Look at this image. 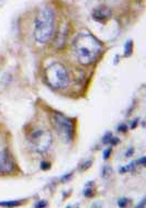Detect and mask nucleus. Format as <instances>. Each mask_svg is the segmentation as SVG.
<instances>
[{
    "instance_id": "1",
    "label": "nucleus",
    "mask_w": 146,
    "mask_h": 208,
    "mask_svg": "<svg viewBox=\"0 0 146 208\" xmlns=\"http://www.w3.org/2000/svg\"><path fill=\"white\" fill-rule=\"evenodd\" d=\"M103 50V44L91 33L82 32L73 42V53L78 63L84 66L92 65Z\"/></svg>"
},
{
    "instance_id": "2",
    "label": "nucleus",
    "mask_w": 146,
    "mask_h": 208,
    "mask_svg": "<svg viewBox=\"0 0 146 208\" xmlns=\"http://www.w3.org/2000/svg\"><path fill=\"white\" fill-rule=\"evenodd\" d=\"M55 13L50 6H44L37 11L34 22V40L39 44H45L54 35Z\"/></svg>"
},
{
    "instance_id": "3",
    "label": "nucleus",
    "mask_w": 146,
    "mask_h": 208,
    "mask_svg": "<svg viewBox=\"0 0 146 208\" xmlns=\"http://www.w3.org/2000/svg\"><path fill=\"white\" fill-rule=\"evenodd\" d=\"M44 77L47 84L55 90L65 89L69 84V72L62 63L55 61L46 67Z\"/></svg>"
},
{
    "instance_id": "4",
    "label": "nucleus",
    "mask_w": 146,
    "mask_h": 208,
    "mask_svg": "<svg viewBox=\"0 0 146 208\" xmlns=\"http://www.w3.org/2000/svg\"><path fill=\"white\" fill-rule=\"evenodd\" d=\"M52 124L58 137L64 143H70L75 135V128L72 121L61 113H55L52 116Z\"/></svg>"
},
{
    "instance_id": "5",
    "label": "nucleus",
    "mask_w": 146,
    "mask_h": 208,
    "mask_svg": "<svg viewBox=\"0 0 146 208\" xmlns=\"http://www.w3.org/2000/svg\"><path fill=\"white\" fill-rule=\"evenodd\" d=\"M29 141L33 150L39 152V153H44L51 148L52 143H53V137H52V134L47 130L36 129L30 134Z\"/></svg>"
},
{
    "instance_id": "6",
    "label": "nucleus",
    "mask_w": 146,
    "mask_h": 208,
    "mask_svg": "<svg viewBox=\"0 0 146 208\" xmlns=\"http://www.w3.org/2000/svg\"><path fill=\"white\" fill-rule=\"evenodd\" d=\"M15 170V162L7 149L0 150V174H8Z\"/></svg>"
},
{
    "instance_id": "7",
    "label": "nucleus",
    "mask_w": 146,
    "mask_h": 208,
    "mask_svg": "<svg viewBox=\"0 0 146 208\" xmlns=\"http://www.w3.org/2000/svg\"><path fill=\"white\" fill-rule=\"evenodd\" d=\"M91 17L93 20L98 22H106L112 17V11L109 7L106 6H99L96 7L91 12Z\"/></svg>"
},
{
    "instance_id": "8",
    "label": "nucleus",
    "mask_w": 146,
    "mask_h": 208,
    "mask_svg": "<svg viewBox=\"0 0 146 208\" xmlns=\"http://www.w3.org/2000/svg\"><path fill=\"white\" fill-rule=\"evenodd\" d=\"M135 165H137V163H136V161H133V162H131L130 164H126V165L121 167V168L119 169V172H120V173L130 172V171H132V170H134V169H135Z\"/></svg>"
},
{
    "instance_id": "9",
    "label": "nucleus",
    "mask_w": 146,
    "mask_h": 208,
    "mask_svg": "<svg viewBox=\"0 0 146 208\" xmlns=\"http://www.w3.org/2000/svg\"><path fill=\"white\" fill-rule=\"evenodd\" d=\"M132 52H133V41L128 40L126 41V43L124 45V56L128 57V56H131Z\"/></svg>"
},
{
    "instance_id": "10",
    "label": "nucleus",
    "mask_w": 146,
    "mask_h": 208,
    "mask_svg": "<svg viewBox=\"0 0 146 208\" xmlns=\"http://www.w3.org/2000/svg\"><path fill=\"white\" fill-rule=\"evenodd\" d=\"M20 204V201H0V206L4 207H13V206H18Z\"/></svg>"
},
{
    "instance_id": "11",
    "label": "nucleus",
    "mask_w": 146,
    "mask_h": 208,
    "mask_svg": "<svg viewBox=\"0 0 146 208\" xmlns=\"http://www.w3.org/2000/svg\"><path fill=\"white\" fill-rule=\"evenodd\" d=\"M84 195L86 197H92V196L95 195V191H93L92 187L89 186V184L86 185V188L84 190Z\"/></svg>"
},
{
    "instance_id": "12",
    "label": "nucleus",
    "mask_w": 146,
    "mask_h": 208,
    "mask_svg": "<svg viewBox=\"0 0 146 208\" xmlns=\"http://www.w3.org/2000/svg\"><path fill=\"white\" fill-rule=\"evenodd\" d=\"M111 138H112V133H111V132H108V133L104 134V136L102 137V140H101V141H102V144L107 145L110 143Z\"/></svg>"
},
{
    "instance_id": "13",
    "label": "nucleus",
    "mask_w": 146,
    "mask_h": 208,
    "mask_svg": "<svg viewBox=\"0 0 146 208\" xmlns=\"http://www.w3.org/2000/svg\"><path fill=\"white\" fill-rule=\"evenodd\" d=\"M128 201H128V198L122 197L118 201V206H119V207H125V206H128Z\"/></svg>"
},
{
    "instance_id": "14",
    "label": "nucleus",
    "mask_w": 146,
    "mask_h": 208,
    "mask_svg": "<svg viewBox=\"0 0 146 208\" xmlns=\"http://www.w3.org/2000/svg\"><path fill=\"white\" fill-rule=\"evenodd\" d=\"M111 172H112V170L108 167V165H104L102 168V176L103 177H108V176L111 174Z\"/></svg>"
},
{
    "instance_id": "15",
    "label": "nucleus",
    "mask_w": 146,
    "mask_h": 208,
    "mask_svg": "<svg viewBox=\"0 0 146 208\" xmlns=\"http://www.w3.org/2000/svg\"><path fill=\"white\" fill-rule=\"evenodd\" d=\"M92 164V160H88V161H85L82 164L80 165V170L81 171H84V170H87V169H89L90 167H91Z\"/></svg>"
},
{
    "instance_id": "16",
    "label": "nucleus",
    "mask_w": 146,
    "mask_h": 208,
    "mask_svg": "<svg viewBox=\"0 0 146 208\" xmlns=\"http://www.w3.org/2000/svg\"><path fill=\"white\" fill-rule=\"evenodd\" d=\"M40 167L42 170L46 171V170H50V169H51V163H50V162H46V161H42L41 162Z\"/></svg>"
},
{
    "instance_id": "17",
    "label": "nucleus",
    "mask_w": 146,
    "mask_h": 208,
    "mask_svg": "<svg viewBox=\"0 0 146 208\" xmlns=\"http://www.w3.org/2000/svg\"><path fill=\"white\" fill-rule=\"evenodd\" d=\"M112 153V149L111 148H107L106 150L103 151V159L104 160H107V159H109V157H110V154Z\"/></svg>"
},
{
    "instance_id": "18",
    "label": "nucleus",
    "mask_w": 146,
    "mask_h": 208,
    "mask_svg": "<svg viewBox=\"0 0 146 208\" xmlns=\"http://www.w3.org/2000/svg\"><path fill=\"white\" fill-rule=\"evenodd\" d=\"M72 175H73V172H69L68 174H64V175L61 177V182H63V183H65L66 181H68V180L72 179Z\"/></svg>"
},
{
    "instance_id": "19",
    "label": "nucleus",
    "mask_w": 146,
    "mask_h": 208,
    "mask_svg": "<svg viewBox=\"0 0 146 208\" xmlns=\"http://www.w3.org/2000/svg\"><path fill=\"white\" fill-rule=\"evenodd\" d=\"M36 208H43V207H46L47 206V201H37V203H35V205H34Z\"/></svg>"
},
{
    "instance_id": "20",
    "label": "nucleus",
    "mask_w": 146,
    "mask_h": 208,
    "mask_svg": "<svg viewBox=\"0 0 146 208\" xmlns=\"http://www.w3.org/2000/svg\"><path fill=\"white\" fill-rule=\"evenodd\" d=\"M120 143V139L118 138V137H113L112 136V138H111V140H110L109 144L111 145V146H115V145H118Z\"/></svg>"
},
{
    "instance_id": "21",
    "label": "nucleus",
    "mask_w": 146,
    "mask_h": 208,
    "mask_svg": "<svg viewBox=\"0 0 146 208\" xmlns=\"http://www.w3.org/2000/svg\"><path fill=\"white\" fill-rule=\"evenodd\" d=\"M118 130H119V132H122V133H125V132L128 130V126L125 125V124H121V125L118 126Z\"/></svg>"
},
{
    "instance_id": "22",
    "label": "nucleus",
    "mask_w": 146,
    "mask_h": 208,
    "mask_svg": "<svg viewBox=\"0 0 146 208\" xmlns=\"http://www.w3.org/2000/svg\"><path fill=\"white\" fill-rule=\"evenodd\" d=\"M145 162H146V157H142V158L139 159V160H137V161H136V163H137V165L141 164V165H143V167H144V165H145Z\"/></svg>"
},
{
    "instance_id": "23",
    "label": "nucleus",
    "mask_w": 146,
    "mask_h": 208,
    "mask_svg": "<svg viewBox=\"0 0 146 208\" xmlns=\"http://www.w3.org/2000/svg\"><path fill=\"white\" fill-rule=\"evenodd\" d=\"M139 119H135L133 122H132V125H131V128L132 129H134L136 127V126L139 125Z\"/></svg>"
},
{
    "instance_id": "24",
    "label": "nucleus",
    "mask_w": 146,
    "mask_h": 208,
    "mask_svg": "<svg viewBox=\"0 0 146 208\" xmlns=\"http://www.w3.org/2000/svg\"><path fill=\"white\" fill-rule=\"evenodd\" d=\"M145 204H146V198L144 197L142 201H141V203H139V204H137V206H136V207H139V208L144 207V206H145Z\"/></svg>"
},
{
    "instance_id": "25",
    "label": "nucleus",
    "mask_w": 146,
    "mask_h": 208,
    "mask_svg": "<svg viewBox=\"0 0 146 208\" xmlns=\"http://www.w3.org/2000/svg\"><path fill=\"white\" fill-rule=\"evenodd\" d=\"M133 152H134L133 148H130V150H128L126 152H125V157H131L132 154H133Z\"/></svg>"
}]
</instances>
